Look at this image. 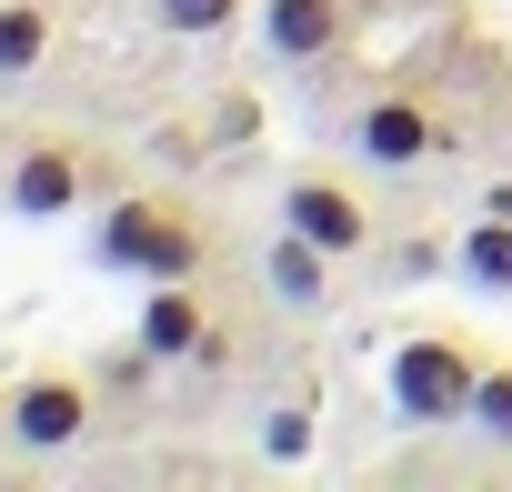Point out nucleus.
<instances>
[{
	"label": "nucleus",
	"instance_id": "nucleus-1",
	"mask_svg": "<svg viewBox=\"0 0 512 492\" xmlns=\"http://www.w3.org/2000/svg\"><path fill=\"white\" fill-rule=\"evenodd\" d=\"M91 252H101L111 272H131V282H201L221 241H211V221H201L181 191H121V201H101Z\"/></svg>",
	"mask_w": 512,
	"mask_h": 492
},
{
	"label": "nucleus",
	"instance_id": "nucleus-2",
	"mask_svg": "<svg viewBox=\"0 0 512 492\" xmlns=\"http://www.w3.org/2000/svg\"><path fill=\"white\" fill-rule=\"evenodd\" d=\"M482 372H492V352H482V342H462V332H402V342H392V362H382L392 412H402L412 432H452V422H472Z\"/></svg>",
	"mask_w": 512,
	"mask_h": 492
},
{
	"label": "nucleus",
	"instance_id": "nucleus-3",
	"mask_svg": "<svg viewBox=\"0 0 512 492\" xmlns=\"http://www.w3.org/2000/svg\"><path fill=\"white\" fill-rule=\"evenodd\" d=\"M101 422V382L91 362H31L11 372V452L21 462H71Z\"/></svg>",
	"mask_w": 512,
	"mask_h": 492
},
{
	"label": "nucleus",
	"instance_id": "nucleus-4",
	"mask_svg": "<svg viewBox=\"0 0 512 492\" xmlns=\"http://www.w3.org/2000/svg\"><path fill=\"white\" fill-rule=\"evenodd\" d=\"M91 141H71V131H31V141H11V161H0V211L11 221H61V211H81L91 201Z\"/></svg>",
	"mask_w": 512,
	"mask_h": 492
},
{
	"label": "nucleus",
	"instance_id": "nucleus-5",
	"mask_svg": "<svg viewBox=\"0 0 512 492\" xmlns=\"http://www.w3.org/2000/svg\"><path fill=\"white\" fill-rule=\"evenodd\" d=\"M452 111L432 101V91H412V81H392V91H372L362 111H352V151L372 161V171H422L432 151H452Z\"/></svg>",
	"mask_w": 512,
	"mask_h": 492
},
{
	"label": "nucleus",
	"instance_id": "nucleus-6",
	"mask_svg": "<svg viewBox=\"0 0 512 492\" xmlns=\"http://www.w3.org/2000/svg\"><path fill=\"white\" fill-rule=\"evenodd\" d=\"M282 221H292L302 241H322V252H342V262H362L372 241H382V211L362 201L352 171H292V181H282Z\"/></svg>",
	"mask_w": 512,
	"mask_h": 492
},
{
	"label": "nucleus",
	"instance_id": "nucleus-7",
	"mask_svg": "<svg viewBox=\"0 0 512 492\" xmlns=\"http://www.w3.org/2000/svg\"><path fill=\"white\" fill-rule=\"evenodd\" d=\"M332 272H342V252H322V241H302L292 221H282V241L262 252V292H272L282 312H302V322L342 302V282H332Z\"/></svg>",
	"mask_w": 512,
	"mask_h": 492
},
{
	"label": "nucleus",
	"instance_id": "nucleus-8",
	"mask_svg": "<svg viewBox=\"0 0 512 492\" xmlns=\"http://www.w3.org/2000/svg\"><path fill=\"white\" fill-rule=\"evenodd\" d=\"M262 41H272V61L312 71L352 41V0H262Z\"/></svg>",
	"mask_w": 512,
	"mask_h": 492
},
{
	"label": "nucleus",
	"instance_id": "nucleus-9",
	"mask_svg": "<svg viewBox=\"0 0 512 492\" xmlns=\"http://www.w3.org/2000/svg\"><path fill=\"white\" fill-rule=\"evenodd\" d=\"M201 322H211V292H201V282H151V302H141V342H151V362H191Z\"/></svg>",
	"mask_w": 512,
	"mask_h": 492
},
{
	"label": "nucleus",
	"instance_id": "nucleus-10",
	"mask_svg": "<svg viewBox=\"0 0 512 492\" xmlns=\"http://www.w3.org/2000/svg\"><path fill=\"white\" fill-rule=\"evenodd\" d=\"M51 51H61V11L51 0H0V91L31 81Z\"/></svg>",
	"mask_w": 512,
	"mask_h": 492
},
{
	"label": "nucleus",
	"instance_id": "nucleus-11",
	"mask_svg": "<svg viewBox=\"0 0 512 492\" xmlns=\"http://www.w3.org/2000/svg\"><path fill=\"white\" fill-rule=\"evenodd\" d=\"M452 272H462L472 292H512V221H502V211H472V221L452 231Z\"/></svg>",
	"mask_w": 512,
	"mask_h": 492
},
{
	"label": "nucleus",
	"instance_id": "nucleus-12",
	"mask_svg": "<svg viewBox=\"0 0 512 492\" xmlns=\"http://www.w3.org/2000/svg\"><path fill=\"white\" fill-rule=\"evenodd\" d=\"M262 462H272V472L312 462V402H272V412H262Z\"/></svg>",
	"mask_w": 512,
	"mask_h": 492
},
{
	"label": "nucleus",
	"instance_id": "nucleus-13",
	"mask_svg": "<svg viewBox=\"0 0 512 492\" xmlns=\"http://www.w3.org/2000/svg\"><path fill=\"white\" fill-rule=\"evenodd\" d=\"M151 21H161L171 41H221V31L241 21V0H151Z\"/></svg>",
	"mask_w": 512,
	"mask_h": 492
},
{
	"label": "nucleus",
	"instance_id": "nucleus-14",
	"mask_svg": "<svg viewBox=\"0 0 512 492\" xmlns=\"http://www.w3.org/2000/svg\"><path fill=\"white\" fill-rule=\"evenodd\" d=\"M472 432L512 452V362H492V372H482V392H472Z\"/></svg>",
	"mask_w": 512,
	"mask_h": 492
},
{
	"label": "nucleus",
	"instance_id": "nucleus-15",
	"mask_svg": "<svg viewBox=\"0 0 512 492\" xmlns=\"http://www.w3.org/2000/svg\"><path fill=\"white\" fill-rule=\"evenodd\" d=\"M231 362H241V322H231V312H211V322H201V342H191V372H231Z\"/></svg>",
	"mask_w": 512,
	"mask_h": 492
},
{
	"label": "nucleus",
	"instance_id": "nucleus-16",
	"mask_svg": "<svg viewBox=\"0 0 512 492\" xmlns=\"http://www.w3.org/2000/svg\"><path fill=\"white\" fill-rule=\"evenodd\" d=\"M482 211H502V221H512V171H492V181H482Z\"/></svg>",
	"mask_w": 512,
	"mask_h": 492
},
{
	"label": "nucleus",
	"instance_id": "nucleus-17",
	"mask_svg": "<svg viewBox=\"0 0 512 492\" xmlns=\"http://www.w3.org/2000/svg\"><path fill=\"white\" fill-rule=\"evenodd\" d=\"M0 452H11V382H0Z\"/></svg>",
	"mask_w": 512,
	"mask_h": 492
}]
</instances>
